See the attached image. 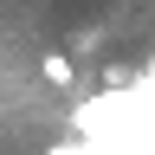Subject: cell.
Listing matches in <instances>:
<instances>
[{
	"label": "cell",
	"mask_w": 155,
	"mask_h": 155,
	"mask_svg": "<svg viewBox=\"0 0 155 155\" xmlns=\"http://www.w3.org/2000/svg\"><path fill=\"white\" fill-rule=\"evenodd\" d=\"M39 71H45V84H71V58H65V52L39 58Z\"/></svg>",
	"instance_id": "cell-1"
},
{
	"label": "cell",
	"mask_w": 155,
	"mask_h": 155,
	"mask_svg": "<svg viewBox=\"0 0 155 155\" xmlns=\"http://www.w3.org/2000/svg\"><path fill=\"white\" fill-rule=\"evenodd\" d=\"M136 91H142V97H149V104H155V65L142 71V84H136Z\"/></svg>",
	"instance_id": "cell-2"
}]
</instances>
